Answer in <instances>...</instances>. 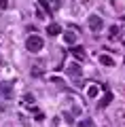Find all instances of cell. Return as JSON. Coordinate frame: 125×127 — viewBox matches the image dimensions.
Wrapping results in <instances>:
<instances>
[{
  "label": "cell",
  "mask_w": 125,
  "mask_h": 127,
  "mask_svg": "<svg viewBox=\"0 0 125 127\" xmlns=\"http://www.w3.org/2000/svg\"><path fill=\"white\" fill-rule=\"evenodd\" d=\"M42 47H45V40L38 36V34H30L26 40V49L30 51V53H38V51H42Z\"/></svg>",
  "instance_id": "cell-1"
},
{
  "label": "cell",
  "mask_w": 125,
  "mask_h": 127,
  "mask_svg": "<svg viewBox=\"0 0 125 127\" xmlns=\"http://www.w3.org/2000/svg\"><path fill=\"white\" fill-rule=\"evenodd\" d=\"M66 74L70 78H81L83 76V68H81V64H76V62H70V64H66Z\"/></svg>",
  "instance_id": "cell-2"
},
{
  "label": "cell",
  "mask_w": 125,
  "mask_h": 127,
  "mask_svg": "<svg viewBox=\"0 0 125 127\" xmlns=\"http://www.w3.org/2000/svg\"><path fill=\"white\" fill-rule=\"evenodd\" d=\"M89 28L93 32H100L104 28V21H102V17L100 15H89Z\"/></svg>",
  "instance_id": "cell-3"
},
{
  "label": "cell",
  "mask_w": 125,
  "mask_h": 127,
  "mask_svg": "<svg viewBox=\"0 0 125 127\" xmlns=\"http://www.w3.org/2000/svg\"><path fill=\"white\" fill-rule=\"evenodd\" d=\"M0 95H4V97H11L13 95V83H0Z\"/></svg>",
  "instance_id": "cell-4"
},
{
  "label": "cell",
  "mask_w": 125,
  "mask_h": 127,
  "mask_svg": "<svg viewBox=\"0 0 125 127\" xmlns=\"http://www.w3.org/2000/svg\"><path fill=\"white\" fill-rule=\"evenodd\" d=\"M47 32H49L51 36H57V34H62V26H57V23H49V26H47Z\"/></svg>",
  "instance_id": "cell-5"
},
{
  "label": "cell",
  "mask_w": 125,
  "mask_h": 127,
  "mask_svg": "<svg viewBox=\"0 0 125 127\" xmlns=\"http://www.w3.org/2000/svg\"><path fill=\"white\" fill-rule=\"evenodd\" d=\"M72 55H74L76 59H85L87 55H85V49L83 47H72Z\"/></svg>",
  "instance_id": "cell-6"
},
{
  "label": "cell",
  "mask_w": 125,
  "mask_h": 127,
  "mask_svg": "<svg viewBox=\"0 0 125 127\" xmlns=\"http://www.w3.org/2000/svg\"><path fill=\"white\" fill-rule=\"evenodd\" d=\"M64 40H66L68 45H74V42H76V34H74V32H72V30L64 32Z\"/></svg>",
  "instance_id": "cell-7"
},
{
  "label": "cell",
  "mask_w": 125,
  "mask_h": 127,
  "mask_svg": "<svg viewBox=\"0 0 125 127\" xmlns=\"http://www.w3.org/2000/svg\"><path fill=\"white\" fill-rule=\"evenodd\" d=\"M100 64L106 66V68H112V66H115V59H112L110 55H102V57H100Z\"/></svg>",
  "instance_id": "cell-8"
},
{
  "label": "cell",
  "mask_w": 125,
  "mask_h": 127,
  "mask_svg": "<svg viewBox=\"0 0 125 127\" xmlns=\"http://www.w3.org/2000/svg\"><path fill=\"white\" fill-rule=\"evenodd\" d=\"M110 102H112V93H110V91H106V95L102 97V102L98 104V108H106V106L110 104Z\"/></svg>",
  "instance_id": "cell-9"
},
{
  "label": "cell",
  "mask_w": 125,
  "mask_h": 127,
  "mask_svg": "<svg viewBox=\"0 0 125 127\" xmlns=\"http://www.w3.org/2000/svg\"><path fill=\"white\" fill-rule=\"evenodd\" d=\"M98 93H100V89H98L95 85H89V87H87V97L93 100V97H98Z\"/></svg>",
  "instance_id": "cell-10"
},
{
  "label": "cell",
  "mask_w": 125,
  "mask_h": 127,
  "mask_svg": "<svg viewBox=\"0 0 125 127\" xmlns=\"http://www.w3.org/2000/svg\"><path fill=\"white\" fill-rule=\"evenodd\" d=\"M34 95H32V93H26V95H23V104H26V106H34Z\"/></svg>",
  "instance_id": "cell-11"
},
{
  "label": "cell",
  "mask_w": 125,
  "mask_h": 127,
  "mask_svg": "<svg viewBox=\"0 0 125 127\" xmlns=\"http://www.w3.org/2000/svg\"><path fill=\"white\" fill-rule=\"evenodd\" d=\"M70 114H72V117H79V114H81V108H79V106H72V108H70Z\"/></svg>",
  "instance_id": "cell-12"
},
{
  "label": "cell",
  "mask_w": 125,
  "mask_h": 127,
  "mask_svg": "<svg viewBox=\"0 0 125 127\" xmlns=\"http://www.w3.org/2000/svg\"><path fill=\"white\" fill-rule=\"evenodd\" d=\"M117 34H119V28H117V26H112V28H110V34H108V36H112V38H115Z\"/></svg>",
  "instance_id": "cell-13"
},
{
  "label": "cell",
  "mask_w": 125,
  "mask_h": 127,
  "mask_svg": "<svg viewBox=\"0 0 125 127\" xmlns=\"http://www.w3.org/2000/svg\"><path fill=\"white\" fill-rule=\"evenodd\" d=\"M9 6V0H0V9H6Z\"/></svg>",
  "instance_id": "cell-14"
},
{
  "label": "cell",
  "mask_w": 125,
  "mask_h": 127,
  "mask_svg": "<svg viewBox=\"0 0 125 127\" xmlns=\"http://www.w3.org/2000/svg\"><path fill=\"white\" fill-rule=\"evenodd\" d=\"M89 125H91L89 121H83V123H79V125H76V127H89Z\"/></svg>",
  "instance_id": "cell-15"
},
{
  "label": "cell",
  "mask_w": 125,
  "mask_h": 127,
  "mask_svg": "<svg viewBox=\"0 0 125 127\" xmlns=\"http://www.w3.org/2000/svg\"><path fill=\"white\" fill-rule=\"evenodd\" d=\"M2 114H4V106L0 104V117H2Z\"/></svg>",
  "instance_id": "cell-16"
}]
</instances>
